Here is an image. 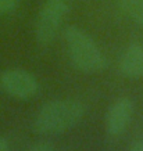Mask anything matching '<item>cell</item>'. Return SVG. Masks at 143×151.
<instances>
[{"label": "cell", "instance_id": "obj_8", "mask_svg": "<svg viewBox=\"0 0 143 151\" xmlns=\"http://www.w3.org/2000/svg\"><path fill=\"white\" fill-rule=\"evenodd\" d=\"M27 151H54L53 144L49 142H39L28 148Z\"/></svg>", "mask_w": 143, "mask_h": 151}, {"label": "cell", "instance_id": "obj_7", "mask_svg": "<svg viewBox=\"0 0 143 151\" xmlns=\"http://www.w3.org/2000/svg\"><path fill=\"white\" fill-rule=\"evenodd\" d=\"M120 9L139 25H143V0H117Z\"/></svg>", "mask_w": 143, "mask_h": 151}, {"label": "cell", "instance_id": "obj_10", "mask_svg": "<svg viewBox=\"0 0 143 151\" xmlns=\"http://www.w3.org/2000/svg\"><path fill=\"white\" fill-rule=\"evenodd\" d=\"M128 151H143V139H140V140H136V142L132 143Z\"/></svg>", "mask_w": 143, "mask_h": 151}, {"label": "cell", "instance_id": "obj_5", "mask_svg": "<svg viewBox=\"0 0 143 151\" xmlns=\"http://www.w3.org/2000/svg\"><path fill=\"white\" fill-rule=\"evenodd\" d=\"M134 114V101L129 97L117 99L107 111L106 130L111 137H118L126 130Z\"/></svg>", "mask_w": 143, "mask_h": 151}, {"label": "cell", "instance_id": "obj_9", "mask_svg": "<svg viewBox=\"0 0 143 151\" xmlns=\"http://www.w3.org/2000/svg\"><path fill=\"white\" fill-rule=\"evenodd\" d=\"M18 0H0V13H9L17 7Z\"/></svg>", "mask_w": 143, "mask_h": 151}, {"label": "cell", "instance_id": "obj_6", "mask_svg": "<svg viewBox=\"0 0 143 151\" xmlns=\"http://www.w3.org/2000/svg\"><path fill=\"white\" fill-rule=\"evenodd\" d=\"M120 71L125 78L138 79L143 76V46L131 43L120 60Z\"/></svg>", "mask_w": 143, "mask_h": 151}, {"label": "cell", "instance_id": "obj_4", "mask_svg": "<svg viewBox=\"0 0 143 151\" xmlns=\"http://www.w3.org/2000/svg\"><path fill=\"white\" fill-rule=\"evenodd\" d=\"M0 86L9 96L20 100L31 99L39 90L38 79L31 72L20 68H10L1 72Z\"/></svg>", "mask_w": 143, "mask_h": 151}, {"label": "cell", "instance_id": "obj_11", "mask_svg": "<svg viewBox=\"0 0 143 151\" xmlns=\"http://www.w3.org/2000/svg\"><path fill=\"white\" fill-rule=\"evenodd\" d=\"M0 151H10L9 144L6 142V139L1 137V136H0Z\"/></svg>", "mask_w": 143, "mask_h": 151}, {"label": "cell", "instance_id": "obj_3", "mask_svg": "<svg viewBox=\"0 0 143 151\" xmlns=\"http://www.w3.org/2000/svg\"><path fill=\"white\" fill-rule=\"evenodd\" d=\"M68 13L65 0H47L38 14L35 24V36L39 45H50L60 31L63 21Z\"/></svg>", "mask_w": 143, "mask_h": 151}, {"label": "cell", "instance_id": "obj_1", "mask_svg": "<svg viewBox=\"0 0 143 151\" xmlns=\"http://www.w3.org/2000/svg\"><path fill=\"white\" fill-rule=\"evenodd\" d=\"M85 115V107L74 99L49 101L38 112L33 126L40 134H58L75 128Z\"/></svg>", "mask_w": 143, "mask_h": 151}, {"label": "cell", "instance_id": "obj_2", "mask_svg": "<svg viewBox=\"0 0 143 151\" xmlns=\"http://www.w3.org/2000/svg\"><path fill=\"white\" fill-rule=\"evenodd\" d=\"M64 40L69 60L85 73H97L106 68L107 61L96 42L79 27L71 25L64 31Z\"/></svg>", "mask_w": 143, "mask_h": 151}]
</instances>
